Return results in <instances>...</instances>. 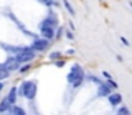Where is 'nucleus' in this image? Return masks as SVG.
Listing matches in <instances>:
<instances>
[{"mask_svg":"<svg viewBox=\"0 0 132 115\" xmlns=\"http://www.w3.org/2000/svg\"><path fill=\"white\" fill-rule=\"evenodd\" d=\"M84 80V73H83V69H81L80 65L75 63L73 66H72V70L70 73L68 74V82L72 83V87H79L81 83H83Z\"/></svg>","mask_w":132,"mask_h":115,"instance_id":"nucleus-1","label":"nucleus"},{"mask_svg":"<svg viewBox=\"0 0 132 115\" xmlns=\"http://www.w3.org/2000/svg\"><path fill=\"white\" fill-rule=\"evenodd\" d=\"M35 93H37L35 82H24L23 84H21V87L18 89V94L28 98V100H32V98L35 97Z\"/></svg>","mask_w":132,"mask_h":115,"instance_id":"nucleus-2","label":"nucleus"},{"mask_svg":"<svg viewBox=\"0 0 132 115\" xmlns=\"http://www.w3.org/2000/svg\"><path fill=\"white\" fill-rule=\"evenodd\" d=\"M34 58H35V54H34V51H32V48H31V46L26 48V51L21 52L20 55H17V56H15V59H17L18 63H27V62L32 60Z\"/></svg>","mask_w":132,"mask_h":115,"instance_id":"nucleus-3","label":"nucleus"},{"mask_svg":"<svg viewBox=\"0 0 132 115\" xmlns=\"http://www.w3.org/2000/svg\"><path fill=\"white\" fill-rule=\"evenodd\" d=\"M39 30H41V35H42L45 39H48V41H49V39L53 38V28L49 25L48 23H46L45 20L39 24Z\"/></svg>","mask_w":132,"mask_h":115,"instance_id":"nucleus-4","label":"nucleus"},{"mask_svg":"<svg viewBox=\"0 0 132 115\" xmlns=\"http://www.w3.org/2000/svg\"><path fill=\"white\" fill-rule=\"evenodd\" d=\"M48 45H49V42H48V39H45V38H38V39H35V41L32 42V45H31V48H32V51H44V49H46L48 48Z\"/></svg>","mask_w":132,"mask_h":115,"instance_id":"nucleus-5","label":"nucleus"},{"mask_svg":"<svg viewBox=\"0 0 132 115\" xmlns=\"http://www.w3.org/2000/svg\"><path fill=\"white\" fill-rule=\"evenodd\" d=\"M111 94V87H110L107 83H100V87H98V91H97V95L98 97H108Z\"/></svg>","mask_w":132,"mask_h":115,"instance_id":"nucleus-6","label":"nucleus"},{"mask_svg":"<svg viewBox=\"0 0 132 115\" xmlns=\"http://www.w3.org/2000/svg\"><path fill=\"white\" fill-rule=\"evenodd\" d=\"M107 98H108L110 104H111L112 107H117V105H119L122 102V97H121V94H118V93H111Z\"/></svg>","mask_w":132,"mask_h":115,"instance_id":"nucleus-7","label":"nucleus"},{"mask_svg":"<svg viewBox=\"0 0 132 115\" xmlns=\"http://www.w3.org/2000/svg\"><path fill=\"white\" fill-rule=\"evenodd\" d=\"M3 66H4L9 72H13V70H15L18 67V62H17V59H15V58H9Z\"/></svg>","mask_w":132,"mask_h":115,"instance_id":"nucleus-8","label":"nucleus"},{"mask_svg":"<svg viewBox=\"0 0 132 115\" xmlns=\"http://www.w3.org/2000/svg\"><path fill=\"white\" fill-rule=\"evenodd\" d=\"M10 108H11V104H10V101H9V98H7V97L3 98V101L0 102V114L9 111Z\"/></svg>","mask_w":132,"mask_h":115,"instance_id":"nucleus-9","label":"nucleus"},{"mask_svg":"<svg viewBox=\"0 0 132 115\" xmlns=\"http://www.w3.org/2000/svg\"><path fill=\"white\" fill-rule=\"evenodd\" d=\"M15 97H17V89L13 87V89L10 90V93H9V95H7V98H9V101H10L11 105L15 102Z\"/></svg>","mask_w":132,"mask_h":115,"instance_id":"nucleus-10","label":"nucleus"},{"mask_svg":"<svg viewBox=\"0 0 132 115\" xmlns=\"http://www.w3.org/2000/svg\"><path fill=\"white\" fill-rule=\"evenodd\" d=\"M9 74H10V72H9V70L6 69L3 65H0V82H2V80H4V79H7Z\"/></svg>","mask_w":132,"mask_h":115,"instance_id":"nucleus-11","label":"nucleus"},{"mask_svg":"<svg viewBox=\"0 0 132 115\" xmlns=\"http://www.w3.org/2000/svg\"><path fill=\"white\" fill-rule=\"evenodd\" d=\"M11 115H27V114L21 107H13L11 108Z\"/></svg>","mask_w":132,"mask_h":115,"instance_id":"nucleus-12","label":"nucleus"},{"mask_svg":"<svg viewBox=\"0 0 132 115\" xmlns=\"http://www.w3.org/2000/svg\"><path fill=\"white\" fill-rule=\"evenodd\" d=\"M131 112H129V110H128L127 107H124V105H122L121 108H119L118 110V112H117V115H129Z\"/></svg>","mask_w":132,"mask_h":115,"instance_id":"nucleus-13","label":"nucleus"},{"mask_svg":"<svg viewBox=\"0 0 132 115\" xmlns=\"http://www.w3.org/2000/svg\"><path fill=\"white\" fill-rule=\"evenodd\" d=\"M63 4H65V7L68 8V11H69V13H70L72 15H75V10H73V7L70 6V3H69L68 0H63Z\"/></svg>","mask_w":132,"mask_h":115,"instance_id":"nucleus-14","label":"nucleus"},{"mask_svg":"<svg viewBox=\"0 0 132 115\" xmlns=\"http://www.w3.org/2000/svg\"><path fill=\"white\" fill-rule=\"evenodd\" d=\"M38 2H41L42 4H45V6H55L56 4L53 0H38Z\"/></svg>","mask_w":132,"mask_h":115,"instance_id":"nucleus-15","label":"nucleus"},{"mask_svg":"<svg viewBox=\"0 0 132 115\" xmlns=\"http://www.w3.org/2000/svg\"><path fill=\"white\" fill-rule=\"evenodd\" d=\"M107 84H108L110 87H112V89H118V84H117V83H115L112 79H110L108 82H107Z\"/></svg>","mask_w":132,"mask_h":115,"instance_id":"nucleus-16","label":"nucleus"},{"mask_svg":"<svg viewBox=\"0 0 132 115\" xmlns=\"http://www.w3.org/2000/svg\"><path fill=\"white\" fill-rule=\"evenodd\" d=\"M119 39H121V42L124 43L125 46H129V41H128V39L125 38V37H121V38H119Z\"/></svg>","mask_w":132,"mask_h":115,"instance_id":"nucleus-17","label":"nucleus"},{"mask_svg":"<svg viewBox=\"0 0 132 115\" xmlns=\"http://www.w3.org/2000/svg\"><path fill=\"white\" fill-rule=\"evenodd\" d=\"M59 56H61L59 52H53V54H51V59H58Z\"/></svg>","mask_w":132,"mask_h":115,"instance_id":"nucleus-18","label":"nucleus"},{"mask_svg":"<svg viewBox=\"0 0 132 115\" xmlns=\"http://www.w3.org/2000/svg\"><path fill=\"white\" fill-rule=\"evenodd\" d=\"M28 69H30V65H26V66H23V67L20 69V72L24 73V72H26V70H28Z\"/></svg>","mask_w":132,"mask_h":115,"instance_id":"nucleus-19","label":"nucleus"},{"mask_svg":"<svg viewBox=\"0 0 132 115\" xmlns=\"http://www.w3.org/2000/svg\"><path fill=\"white\" fill-rule=\"evenodd\" d=\"M103 74H104V76H105V77H107V79H108V80H110V79H112V77H111V74H110L108 72H103Z\"/></svg>","mask_w":132,"mask_h":115,"instance_id":"nucleus-20","label":"nucleus"},{"mask_svg":"<svg viewBox=\"0 0 132 115\" xmlns=\"http://www.w3.org/2000/svg\"><path fill=\"white\" fill-rule=\"evenodd\" d=\"M68 38H69V39H73V34H72V32H68Z\"/></svg>","mask_w":132,"mask_h":115,"instance_id":"nucleus-21","label":"nucleus"},{"mask_svg":"<svg viewBox=\"0 0 132 115\" xmlns=\"http://www.w3.org/2000/svg\"><path fill=\"white\" fill-rule=\"evenodd\" d=\"M69 25H70V30H75V25H73V23H69Z\"/></svg>","mask_w":132,"mask_h":115,"instance_id":"nucleus-22","label":"nucleus"},{"mask_svg":"<svg viewBox=\"0 0 132 115\" xmlns=\"http://www.w3.org/2000/svg\"><path fill=\"white\" fill-rule=\"evenodd\" d=\"M3 86H4V84H3V83H2V82H0V90H2V89H3Z\"/></svg>","mask_w":132,"mask_h":115,"instance_id":"nucleus-23","label":"nucleus"},{"mask_svg":"<svg viewBox=\"0 0 132 115\" xmlns=\"http://www.w3.org/2000/svg\"><path fill=\"white\" fill-rule=\"evenodd\" d=\"M129 4H131V7H132V2H129Z\"/></svg>","mask_w":132,"mask_h":115,"instance_id":"nucleus-24","label":"nucleus"},{"mask_svg":"<svg viewBox=\"0 0 132 115\" xmlns=\"http://www.w3.org/2000/svg\"><path fill=\"white\" fill-rule=\"evenodd\" d=\"M129 115H131V114H129Z\"/></svg>","mask_w":132,"mask_h":115,"instance_id":"nucleus-25","label":"nucleus"}]
</instances>
